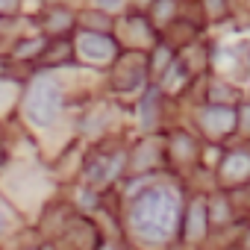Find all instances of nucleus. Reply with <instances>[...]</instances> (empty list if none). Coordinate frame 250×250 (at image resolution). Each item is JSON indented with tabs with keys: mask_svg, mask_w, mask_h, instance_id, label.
I'll use <instances>...</instances> for the list:
<instances>
[{
	"mask_svg": "<svg viewBox=\"0 0 250 250\" xmlns=\"http://www.w3.org/2000/svg\"><path fill=\"white\" fill-rule=\"evenodd\" d=\"M77 47H80V53H83L88 62H109V59L115 56V44H112V39L103 36V33H83V36L77 39Z\"/></svg>",
	"mask_w": 250,
	"mask_h": 250,
	"instance_id": "nucleus-3",
	"label": "nucleus"
},
{
	"mask_svg": "<svg viewBox=\"0 0 250 250\" xmlns=\"http://www.w3.org/2000/svg\"><path fill=\"white\" fill-rule=\"evenodd\" d=\"M206 212H203V203L200 200H194V206H191V212H188V235L191 238H200L203 235V229H206Z\"/></svg>",
	"mask_w": 250,
	"mask_h": 250,
	"instance_id": "nucleus-5",
	"label": "nucleus"
},
{
	"mask_svg": "<svg viewBox=\"0 0 250 250\" xmlns=\"http://www.w3.org/2000/svg\"><path fill=\"white\" fill-rule=\"evenodd\" d=\"M39 47H44L42 39H39V42H30V44H21V47H18V56H36L33 50H39Z\"/></svg>",
	"mask_w": 250,
	"mask_h": 250,
	"instance_id": "nucleus-7",
	"label": "nucleus"
},
{
	"mask_svg": "<svg viewBox=\"0 0 250 250\" xmlns=\"http://www.w3.org/2000/svg\"><path fill=\"white\" fill-rule=\"evenodd\" d=\"M3 227H6V215H3V209H0V232H3Z\"/></svg>",
	"mask_w": 250,
	"mask_h": 250,
	"instance_id": "nucleus-11",
	"label": "nucleus"
},
{
	"mask_svg": "<svg viewBox=\"0 0 250 250\" xmlns=\"http://www.w3.org/2000/svg\"><path fill=\"white\" fill-rule=\"evenodd\" d=\"M18 9V0H0V12H15Z\"/></svg>",
	"mask_w": 250,
	"mask_h": 250,
	"instance_id": "nucleus-10",
	"label": "nucleus"
},
{
	"mask_svg": "<svg viewBox=\"0 0 250 250\" xmlns=\"http://www.w3.org/2000/svg\"><path fill=\"white\" fill-rule=\"evenodd\" d=\"M177 215H180L177 194L168 191V188H150V191L139 194V200L133 203L130 221H133V229L145 241L156 244V241H165L174 232Z\"/></svg>",
	"mask_w": 250,
	"mask_h": 250,
	"instance_id": "nucleus-1",
	"label": "nucleus"
},
{
	"mask_svg": "<svg viewBox=\"0 0 250 250\" xmlns=\"http://www.w3.org/2000/svg\"><path fill=\"white\" fill-rule=\"evenodd\" d=\"M206 9H209L212 15H221V12H224V0H206Z\"/></svg>",
	"mask_w": 250,
	"mask_h": 250,
	"instance_id": "nucleus-9",
	"label": "nucleus"
},
{
	"mask_svg": "<svg viewBox=\"0 0 250 250\" xmlns=\"http://www.w3.org/2000/svg\"><path fill=\"white\" fill-rule=\"evenodd\" d=\"M62 109V91L53 80L39 77L27 91V118L36 127H50Z\"/></svg>",
	"mask_w": 250,
	"mask_h": 250,
	"instance_id": "nucleus-2",
	"label": "nucleus"
},
{
	"mask_svg": "<svg viewBox=\"0 0 250 250\" xmlns=\"http://www.w3.org/2000/svg\"><path fill=\"white\" fill-rule=\"evenodd\" d=\"M153 112H156V103H153V94H150V97H147V103H142V121L147 124V127L153 124Z\"/></svg>",
	"mask_w": 250,
	"mask_h": 250,
	"instance_id": "nucleus-6",
	"label": "nucleus"
},
{
	"mask_svg": "<svg viewBox=\"0 0 250 250\" xmlns=\"http://www.w3.org/2000/svg\"><path fill=\"white\" fill-rule=\"evenodd\" d=\"M203 124L209 133H229L235 127V112L227 109V106H215V109H206L203 112Z\"/></svg>",
	"mask_w": 250,
	"mask_h": 250,
	"instance_id": "nucleus-4",
	"label": "nucleus"
},
{
	"mask_svg": "<svg viewBox=\"0 0 250 250\" xmlns=\"http://www.w3.org/2000/svg\"><path fill=\"white\" fill-rule=\"evenodd\" d=\"M94 6H97V9H106V12H112V9H121V6H124V0H94Z\"/></svg>",
	"mask_w": 250,
	"mask_h": 250,
	"instance_id": "nucleus-8",
	"label": "nucleus"
}]
</instances>
